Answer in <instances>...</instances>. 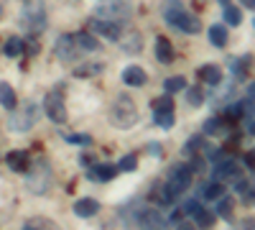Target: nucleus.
<instances>
[{
  "label": "nucleus",
  "mask_w": 255,
  "mask_h": 230,
  "mask_svg": "<svg viewBox=\"0 0 255 230\" xmlns=\"http://www.w3.org/2000/svg\"><path fill=\"white\" fill-rule=\"evenodd\" d=\"M163 18L171 23L174 28H181L184 33H199L202 31V23L197 15H191L181 0H163Z\"/></svg>",
  "instance_id": "nucleus-1"
},
{
  "label": "nucleus",
  "mask_w": 255,
  "mask_h": 230,
  "mask_svg": "<svg viewBox=\"0 0 255 230\" xmlns=\"http://www.w3.org/2000/svg\"><path fill=\"white\" fill-rule=\"evenodd\" d=\"M138 108L135 102L128 97V95H120L113 105H110V123L118 125V128H133L138 123Z\"/></svg>",
  "instance_id": "nucleus-2"
},
{
  "label": "nucleus",
  "mask_w": 255,
  "mask_h": 230,
  "mask_svg": "<svg viewBox=\"0 0 255 230\" xmlns=\"http://www.w3.org/2000/svg\"><path fill=\"white\" fill-rule=\"evenodd\" d=\"M20 23L31 33H41L46 28V3L44 0H26L20 10Z\"/></svg>",
  "instance_id": "nucleus-3"
},
{
  "label": "nucleus",
  "mask_w": 255,
  "mask_h": 230,
  "mask_svg": "<svg viewBox=\"0 0 255 230\" xmlns=\"http://www.w3.org/2000/svg\"><path fill=\"white\" fill-rule=\"evenodd\" d=\"M133 13V5L130 0H97L95 5V18H102V20H128Z\"/></svg>",
  "instance_id": "nucleus-4"
},
{
  "label": "nucleus",
  "mask_w": 255,
  "mask_h": 230,
  "mask_svg": "<svg viewBox=\"0 0 255 230\" xmlns=\"http://www.w3.org/2000/svg\"><path fill=\"white\" fill-rule=\"evenodd\" d=\"M36 120H38V108L33 105V102H23L18 110L13 108L8 128L13 133H26V131H31V125H36Z\"/></svg>",
  "instance_id": "nucleus-5"
},
{
  "label": "nucleus",
  "mask_w": 255,
  "mask_h": 230,
  "mask_svg": "<svg viewBox=\"0 0 255 230\" xmlns=\"http://www.w3.org/2000/svg\"><path fill=\"white\" fill-rule=\"evenodd\" d=\"M191 177H194V172H191V166H189V164H174V166H171V172H168V179H166V187H168V192H171L174 200L189 190Z\"/></svg>",
  "instance_id": "nucleus-6"
},
{
  "label": "nucleus",
  "mask_w": 255,
  "mask_h": 230,
  "mask_svg": "<svg viewBox=\"0 0 255 230\" xmlns=\"http://www.w3.org/2000/svg\"><path fill=\"white\" fill-rule=\"evenodd\" d=\"M49 187H51V169H49L46 159H38L28 172V190L33 195H46Z\"/></svg>",
  "instance_id": "nucleus-7"
},
{
  "label": "nucleus",
  "mask_w": 255,
  "mask_h": 230,
  "mask_svg": "<svg viewBox=\"0 0 255 230\" xmlns=\"http://www.w3.org/2000/svg\"><path fill=\"white\" fill-rule=\"evenodd\" d=\"M44 110H46L51 123H67V102H64L61 90H51L44 97Z\"/></svg>",
  "instance_id": "nucleus-8"
},
{
  "label": "nucleus",
  "mask_w": 255,
  "mask_h": 230,
  "mask_svg": "<svg viewBox=\"0 0 255 230\" xmlns=\"http://www.w3.org/2000/svg\"><path fill=\"white\" fill-rule=\"evenodd\" d=\"M79 46H77V41H74V36H59L56 38V46H54V54H56V59L59 61H64V64H72V61H77V56H79Z\"/></svg>",
  "instance_id": "nucleus-9"
},
{
  "label": "nucleus",
  "mask_w": 255,
  "mask_h": 230,
  "mask_svg": "<svg viewBox=\"0 0 255 230\" xmlns=\"http://www.w3.org/2000/svg\"><path fill=\"white\" fill-rule=\"evenodd\" d=\"M212 177H215V182H225V179L238 182V179H243V172L232 159H220L215 164V169H212Z\"/></svg>",
  "instance_id": "nucleus-10"
},
{
  "label": "nucleus",
  "mask_w": 255,
  "mask_h": 230,
  "mask_svg": "<svg viewBox=\"0 0 255 230\" xmlns=\"http://www.w3.org/2000/svg\"><path fill=\"white\" fill-rule=\"evenodd\" d=\"M90 33H97V36H105L110 41H118L123 36V28L118 20H102V18H92L90 20Z\"/></svg>",
  "instance_id": "nucleus-11"
},
{
  "label": "nucleus",
  "mask_w": 255,
  "mask_h": 230,
  "mask_svg": "<svg viewBox=\"0 0 255 230\" xmlns=\"http://www.w3.org/2000/svg\"><path fill=\"white\" fill-rule=\"evenodd\" d=\"M138 225L143 230H166L168 228V220L163 218V213H158L156 207H153V210H140Z\"/></svg>",
  "instance_id": "nucleus-12"
},
{
  "label": "nucleus",
  "mask_w": 255,
  "mask_h": 230,
  "mask_svg": "<svg viewBox=\"0 0 255 230\" xmlns=\"http://www.w3.org/2000/svg\"><path fill=\"white\" fill-rule=\"evenodd\" d=\"M118 44H120V49L128 51V54H140V51H143V36H140L138 31H128V33H123V36L118 38Z\"/></svg>",
  "instance_id": "nucleus-13"
},
{
  "label": "nucleus",
  "mask_w": 255,
  "mask_h": 230,
  "mask_svg": "<svg viewBox=\"0 0 255 230\" xmlns=\"http://www.w3.org/2000/svg\"><path fill=\"white\" fill-rule=\"evenodd\" d=\"M123 82H125L128 87H143L145 82H148V77H145V72H143L140 67L130 64V67L123 69Z\"/></svg>",
  "instance_id": "nucleus-14"
},
{
  "label": "nucleus",
  "mask_w": 255,
  "mask_h": 230,
  "mask_svg": "<svg viewBox=\"0 0 255 230\" xmlns=\"http://www.w3.org/2000/svg\"><path fill=\"white\" fill-rule=\"evenodd\" d=\"M97 213H100V202L92 200V197H82V200L74 202V215L77 218H92Z\"/></svg>",
  "instance_id": "nucleus-15"
},
{
  "label": "nucleus",
  "mask_w": 255,
  "mask_h": 230,
  "mask_svg": "<svg viewBox=\"0 0 255 230\" xmlns=\"http://www.w3.org/2000/svg\"><path fill=\"white\" fill-rule=\"evenodd\" d=\"M115 174H118V169L113 164H97V166H92V169L87 172V179H92V182H110Z\"/></svg>",
  "instance_id": "nucleus-16"
},
{
  "label": "nucleus",
  "mask_w": 255,
  "mask_h": 230,
  "mask_svg": "<svg viewBox=\"0 0 255 230\" xmlns=\"http://www.w3.org/2000/svg\"><path fill=\"white\" fill-rule=\"evenodd\" d=\"M8 166H10V172H18V174H26L28 172V154L26 151H10L8 154Z\"/></svg>",
  "instance_id": "nucleus-17"
},
{
  "label": "nucleus",
  "mask_w": 255,
  "mask_h": 230,
  "mask_svg": "<svg viewBox=\"0 0 255 230\" xmlns=\"http://www.w3.org/2000/svg\"><path fill=\"white\" fill-rule=\"evenodd\" d=\"M156 56H158V61H163V64H171L174 61V46L166 36L156 38Z\"/></svg>",
  "instance_id": "nucleus-18"
},
{
  "label": "nucleus",
  "mask_w": 255,
  "mask_h": 230,
  "mask_svg": "<svg viewBox=\"0 0 255 230\" xmlns=\"http://www.w3.org/2000/svg\"><path fill=\"white\" fill-rule=\"evenodd\" d=\"M227 118L225 115H215V118H209L207 123H204V136H222L225 131H227Z\"/></svg>",
  "instance_id": "nucleus-19"
},
{
  "label": "nucleus",
  "mask_w": 255,
  "mask_h": 230,
  "mask_svg": "<svg viewBox=\"0 0 255 230\" xmlns=\"http://www.w3.org/2000/svg\"><path fill=\"white\" fill-rule=\"evenodd\" d=\"M0 105L5 110H13L18 105V97H15V90L8 85V82H0Z\"/></svg>",
  "instance_id": "nucleus-20"
},
{
  "label": "nucleus",
  "mask_w": 255,
  "mask_h": 230,
  "mask_svg": "<svg viewBox=\"0 0 255 230\" xmlns=\"http://www.w3.org/2000/svg\"><path fill=\"white\" fill-rule=\"evenodd\" d=\"M199 77L207 82V85L215 87V85H220V82H222V69H220L217 64H204V67L199 69Z\"/></svg>",
  "instance_id": "nucleus-21"
},
{
  "label": "nucleus",
  "mask_w": 255,
  "mask_h": 230,
  "mask_svg": "<svg viewBox=\"0 0 255 230\" xmlns=\"http://www.w3.org/2000/svg\"><path fill=\"white\" fill-rule=\"evenodd\" d=\"M74 41H77V46H79L82 51H97V49H100V41H97V38H95V33H90V31L77 33V36H74Z\"/></svg>",
  "instance_id": "nucleus-22"
},
{
  "label": "nucleus",
  "mask_w": 255,
  "mask_h": 230,
  "mask_svg": "<svg viewBox=\"0 0 255 230\" xmlns=\"http://www.w3.org/2000/svg\"><path fill=\"white\" fill-rule=\"evenodd\" d=\"M209 41H212V46H227V28L222 23H215V26H209Z\"/></svg>",
  "instance_id": "nucleus-23"
},
{
  "label": "nucleus",
  "mask_w": 255,
  "mask_h": 230,
  "mask_svg": "<svg viewBox=\"0 0 255 230\" xmlns=\"http://www.w3.org/2000/svg\"><path fill=\"white\" fill-rule=\"evenodd\" d=\"M23 230H61L56 223L46 220V218H31L23 223Z\"/></svg>",
  "instance_id": "nucleus-24"
},
{
  "label": "nucleus",
  "mask_w": 255,
  "mask_h": 230,
  "mask_svg": "<svg viewBox=\"0 0 255 230\" xmlns=\"http://www.w3.org/2000/svg\"><path fill=\"white\" fill-rule=\"evenodd\" d=\"M199 192H202L204 200H220V197H225V187H222V182H209Z\"/></svg>",
  "instance_id": "nucleus-25"
},
{
  "label": "nucleus",
  "mask_w": 255,
  "mask_h": 230,
  "mask_svg": "<svg viewBox=\"0 0 255 230\" xmlns=\"http://www.w3.org/2000/svg\"><path fill=\"white\" fill-rule=\"evenodd\" d=\"M163 90H166V95H174V92H179V90H186V77H181V74L168 77V79L163 82Z\"/></svg>",
  "instance_id": "nucleus-26"
},
{
  "label": "nucleus",
  "mask_w": 255,
  "mask_h": 230,
  "mask_svg": "<svg viewBox=\"0 0 255 230\" xmlns=\"http://www.w3.org/2000/svg\"><path fill=\"white\" fill-rule=\"evenodd\" d=\"M5 56H10V59H15V56H20V51H23V41H20L18 36H10L8 41H5Z\"/></svg>",
  "instance_id": "nucleus-27"
},
{
  "label": "nucleus",
  "mask_w": 255,
  "mask_h": 230,
  "mask_svg": "<svg viewBox=\"0 0 255 230\" xmlns=\"http://www.w3.org/2000/svg\"><path fill=\"white\" fill-rule=\"evenodd\" d=\"M194 223H197V228H202V230H207V228H212L215 225V213H209V210H202L194 215Z\"/></svg>",
  "instance_id": "nucleus-28"
},
{
  "label": "nucleus",
  "mask_w": 255,
  "mask_h": 230,
  "mask_svg": "<svg viewBox=\"0 0 255 230\" xmlns=\"http://www.w3.org/2000/svg\"><path fill=\"white\" fill-rule=\"evenodd\" d=\"M222 220H232V200L230 197H220V205H217V210H215Z\"/></svg>",
  "instance_id": "nucleus-29"
},
{
  "label": "nucleus",
  "mask_w": 255,
  "mask_h": 230,
  "mask_svg": "<svg viewBox=\"0 0 255 230\" xmlns=\"http://www.w3.org/2000/svg\"><path fill=\"white\" fill-rule=\"evenodd\" d=\"M225 20H227L230 26H240V23H243V13H240V8L225 5Z\"/></svg>",
  "instance_id": "nucleus-30"
},
{
  "label": "nucleus",
  "mask_w": 255,
  "mask_h": 230,
  "mask_svg": "<svg viewBox=\"0 0 255 230\" xmlns=\"http://www.w3.org/2000/svg\"><path fill=\"white\" fill-rule=\"evenodd\" d=\"M186 102H189V105H194V108H199L204 102V92L199 87H186Z\"/></svg>",
  "instance_id": "nucleus-31"
},
{
  "label": "nucleus",
  "mask_w": 255,
  "mask_h": 230,
  "mask_svg": "<svg viewBox=\"0 0 255 230\" xmlns=\"http://www.w3.org/2000/svg\"><path fill=\"white\" fill-rule=\"evenodd\" d=\"M135 166H138V159H135L133 154H128V156H123V159H120L118 169H120V172H133Z\"/></svg>",
  "instance_id": "nucleus-32"
},
{
  "label": "nucleus",
  "mask_w": 255,
  "mask_h": 230,
  "mask_svg": "<svg viewBox=\"0 0 255 230\" xmlns=\"http://www.w3.org/2000/svg\"><path fill=\"white\" fill-rule=\"evenodd\" d=\"M204 146V138L202 136H194V138H189L186 146H184V154H194V149H202Z\"/></svg>",
  "instance_id": "nucleus-33"
},
{
  "label": "nucleus",
  "mask_w": 255,
  "mask_h": 230,
  "mask_svg": "<svg viewBox=\"0 0 255 230\" xmlns=\"http://www.w3.org/2000/svg\"><path fill=\"white\" fill-rule=\"evenodd\" d=\"M181 210H184V215H189V218H194L199 210H202V202H197V200H189L184 207H181Z\"/></svg>",
  "instance_id": "nucleus-34"
},
{
  "label": "nucleus",
  "mask_w": 255,
  "mask_h": 230,
  "mask_svg": "<svg viewBox=\"0 0 255 230\" xmlns=\"http://www.w3.org/2000/svg\"><path fill=\"white\" fill-rule=\"evenodd\" d=\"M69 143H79V146H90L92 143V138L90 136H77V133H69V136H64Z\"/></svg>",
  "instance_id": "nucleus-35"
},
{
  "label": "nucleus",
  "mask_w": 255,
  "mask_h": 230,
  "mask_svg": "<svg viewBox=\"0 0 255 230\" xmlns=\"http://www.w3.org/2000/svg\"><path fill=\"white\" fill-rule=\"evenodd\" d=\"M245 190H248V192H250V195H248V197H245V200H248V202H255V182H253V184H250V187H245Z\"/></svg>",
  "instance_id": "nucleus-36"
},
{
  "label": "nucleus",
  "mask_w": 255,
  "mask_h": 230,
  "mask_svg": "<svg viewBox=\"0 0 255 230\" xmlns=\"http://www.w3.org/2000/svg\"><path fill=\"white\" fill-rule=\"evenodd\" d=\"M181 218H184V210H174L171 213V223H181Z\"/></svg>",
  "instance_id": "nucleus-37"
},
{
  "label": "nucleus",
  "mask_w": 255,
  "mask_h": 230,
  "mask_svg": "<svg viewBox=\"0 0 255 230\" xmlns=\"http://www.w3.org/2000/svg\"><path fill=\"white\" fill-rule=\"evenodd\" d=\"M243 230H255V220H253V218L243 220Z\"/></svg>",
  "instance_id": "nucleus-38"
},
{
  "label": "nucleus",
  "mask_w": 255,
  "mask_h": 230,
  "mask_svg": "<svg viewBox=\"0 0 255 230\" xmlns=\"http://www.w3.org/2000/svg\"><path fill=\"white\" fill-rule=\"evenodd\" d=\"M148 154H156V156H161V146H158V143H151V146H148Z\"/></svg>",
  "instance_id": "nucleus-39"
},
{
  "label": "nucleus",
  "mask_w": 255,
  "mask_h": 230,
  "mask_svg": "<svg viewBox=\"0 0 255 230\" xmlns=\"http://www.w3.org/2000/svg\"><path fill=\"white\" fill-rule=\"evenodd\" d=\"M245 164L250 166V169H255V154H248V156H245Z\"/></svg>",
  "instance_id": "nucleus-40"
},
{
  "label": "nucleus",
  "mask_w": 255,
  "mask_h": 230,
  "mask_svg": "<svg viewBox=\"0 0 255 230\" xmlns=\"http://www.w3.org/2000/svg\"><path fill=\"white\" fill-rule=\"evenodd\" d=\"M179 228L176 230H194V225H189V223H176Z\"/></svg>",
  "instance_id": "nucleus-41"
},
{
  "label": "nucleus",
  "mask_w": 255,
  "mask_h": 230,
  "mask_svg": "<svg viewBox=\"0 0 255 230\" xmlns=\"http://www.w3.org/2000/svg\"><path fill=\"white\" fill-rule=\"evenodd\" d=\"M240 3H243L245 8H255V0H240Z\"/></svg>",
  "instance_id": "nucleus-42"
},
{
  "label": "nucleus",
  "mask_w": 255,
  "mask_h": 230,
  "mask_svg": "<svg viewBox=\"0 0 255 230\" xmlns=\"http://www.w3.org/2000/svg\"><path fill=\"white\" fill-rule=\"evenodd\" d=\"M248 95H250V100H255V82L250 85V90H248Z\"/></svg>",
  "instance_id": "nucleus-43"
},
{
  "label": "nucleus",
  "mask_w": 255,
  "mask_h": 230,
  "mask_svg": "<svg viewBox=\"0 0 255 230\" xmlns=\"http://www.w3.org/2000/svg\"><path fill=\"white\" fill-rule=\"evenodd\" d=\"M250 133H255V120L250 123Z\"/></svg>",
  "instance_id": "nucleus-44"
},
{
  "label": "nucleus",
  "mask_w": 255,
  "mask_h": 230,
  "mask_svg": "<svg viewBox=\"0 0 255 230\" xmlns=\"http://www.w3.org/2000/svg\"><path fill=\"white\" fill-rule=\"evenodd\" d=\"M220 3H222V5H230V3H227V0H220Z\"/></svg>",
  "instance_id": "nucleus-45"
},
{
  "label": "nucleus",
  "mask_w": 255,
  "mask_h": 230,
  "mask_svg": "<svg viewBox=\"0 0 255 230\" xmlns=\"http://www.w3.org/2000/svg\"><path fill=\"white\" fill-rule=\"evenodd\" d=\"M0 18H3V5H0Z\"/></svg>",
  "instance_id": "nucleus-46"
},
{
  "label": "nucleus",
  "mask_w": 255,
  "mask_h": 230,
  "mask_svg": "<svg viewBox=\"0 0 255 230\" xmlns=\"http://www.w3.org/2000/svg\"><path fill=\"white\" fill-rule=\"evenodd\" d=\"M253 26H255V20H253Z\"/></svg>",
  "instance_id": "nucleus-47"
}]
</instances>
